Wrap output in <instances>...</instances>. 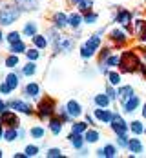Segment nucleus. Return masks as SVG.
<instances>
[{"instance_id": "1", "label": "nucleus", "mask_w": 146, "mask_h": 158, "mask_svg": "<svg viewBox=\"0 0 146 158\" xmlns=\"http://www.w3.org/2000/svg\"><path fill=\"white\" fill-rule=\"evenodd\" d=\"M141 62H143V58L137 53V49H126V51L121 53V64H119L117 69L122 75H131V73H137Z\"/></svg>"}, {"instance_id": "2", "label": "nucleus", "mask_w": 146, "mask_h": 158, "mask_svg": "<svg viewBox=\"0 0 146 158\" xmlns=\"http://www.w3.org/2000/svg\"><path fill=\"white\" fill-rule=\"evenodd\" d=\"M24 11H22V7L16 4V2H7V4H2V7H0V26L2 27H9V26H13L16 20L20 18Z\"/></svg>"}, {"instance_id": "3", "label": "nucleus", "mask_w": 146, "mask_h": 158, "mask_svg": "<svg viewBox=\"0 0 146 158\" xmlns=\"http://www.w3.org/2000/svg\"><path fill=\"white\" fill-rule=\"evenodd\" d=\"M57 102H55V98H51V96H40L38 100H37V106H35V114L38 116V120H46L48 122L49 118H53L55 114H57Z\"/></svg>"}, {"instance_id": "4", "label": "nucleus", "mask_w": 146, "mask_h": 158, "mask_svg": "<svg viewBox=\"0 0 146 158\" xmlns=\"http://www.w3.org/2000/svg\"><path fill=\"white\" fill-rule=\"evenodd\" d=\"M102 36H104V35H100L99 31L88 36V40H86L81 46V49H79L82 60H90V58H93V56L97 55L100 46H102Z\"/></svg>"}, {"instance_id": "5", "label": "nucleus", "mask_w": 146, "mask_h": 158, "mask_svg": "<svg viewBox=\"0 0 146 158\" xmlns=\"http://www.w3.org/2000/svg\"><path fill=\"white\" fill-rule=\"evenodd\" d=\"M133 16H135L133 11L126 9V7H119L117 13H115V16H113V22H117V26L124 27V29L131 35V31H133Z\"/></svg>"}, {"instance_id": "6", "label": "nucleus", "mask_w": 146, "mask_h": 158, "mask_svg": "<svg viewBox=\"0 0 146 158\" xmlns=\"http://www.w3.org/2000/svg\"><path fill=\"white\" fill-rule=\"evenodd\" d=\"M130 33L126 31L124 27H121V26H117V27H113L112 31L108 33V42H112L117 49L124 48L128 42H130Z\"/></svg>"}, {"instance_id": "7", "label": "nucleus", "mask_w": 146, "mask_h": 158, "mask_svg": "<svg viewBox=\"0 0 146 158\" xmlns=\"http://www.w3.org/2000/svg\"><path fill=\"white\" fill-rule=\"evenodd\" d=\"M7 106H9V109L16 111L20 114H26V116H33L35 114V107L28 100H22V98H11V100H7Z\"/></svg>"}, {"instance_id": "8", "label": "nucleus", "mask_w": 146, "mask_h": 158, "mask_svg": "<svg viewBox=\"0 0 146 158\" xmlns=\"http://www.w3.org/2000/svg\"><path fill=\"white\" fill-rule=\"evenodd\" d=\"M73 48H75V36H66V35H62L60 42L53 48V56H57L60 53H71Z\"/></svg>"}, {"instance_id": "9", "label": "nucleus", "mask_w": 146, "mask_h": 158, "mask_svg": "<svg viewBox=\"0 0 146 158\" xmlns=\"http://www.w3.org/2000/svg\"><path fill=\"white\" fill-rule=\"evenodd\" d=\"M110 129H112V133L113 135H122V133H130V124L119 114V113H115L113 114V120L110 122Z\"/></svg>"}, {"instance_id": "10", "label": "nucleus", "mask_w": 146, "mask_h": 158, "mask_svg": "<svg viewBox=\"0 0 146 158\" xmlns=\"http://www.w3.org/2000/svg\"><path fill=\"white\" fill-rule=\"evenodd\" d=\"M113 111L108 109V107H95L93 109V116H95V120H97V124H106V126H110V122L113 120Z\"/></svg>"}, {"instance_id": "11", "label": "nucleus", "mask_w": 146, "mask_h": 158, "mask_svg": "<svg viewBox=\"0 0 146 158\" xmlns=\"http://www.w3.org/2000/svg\"><path fill=\"white\" fill-rule=\"evenodd\" d=\"M0 120L6 127H20V118L13 109H6L4 113H0Z\"/></svg>"}, {"instance_id": "12", "label": "nucleus", "mask_w": 146, "mask_h": 158, "mask_svg": "<svg viewBox=\"0 0 146 158\" xmlns=\"http://www.w3.org/2000/svg\"><path fill=\"white\" fill-rule=\"evenodd\" d=\"M133 36L139 38V42H146V20L144 18H133Z\"/></svg>"}, {"instance_id": "13", "label": "nucleus", "mask_w": 146, "mask_h": 158, "mask_svg": "<svg viewBox=\"0 0 146 158\" xmlns=\"http://www.w3.org/2000/svg\"><path fill=\"white\" fill-rule=\"evenodd\" d=\"M24 96H26V100H38L40 98V84L28 82L24 85Z\"/></svg>"}, {"instance_id": "14", "label": "nucleus", "mask_w": 146, "mask_h": 158, "mask_svg": "<svg viewBox=\"0 0 146 158\" xmlns=\"http://www.w3.org/2000/svg\"><path fill=\"white\" fill-rule=\"evenodd\" d=\"M82 24H84V15H82L81 11H71V13L68 15V27H69V29L79 31Z\"/></svg>"}, {"instance_id": "15", "label": "nucleus", "mask_w": 146, "mask_h": 158, "mask_svg": "<svg viewBox=\"0 0 146 158\" xmlns=\"http://www.w3.org/2000/svg\"><path fill=\"white\" fill-rule=\"evenodd\" d=\"M51 24L57 27V29H66L68 27V15H66L64 11H55L53 15H51Z\"/></svg>"}, {"instance_id": "16", "label": "nucleus", "mask_w": 146, "mask_h": 158, "mask_svg": "<svg viewBox=\"0 0 146 158\" xmlns=\"http://www.w3.org/2000/svg\"><path fill=\"white\" fill-rule=\"evenodd\" d=\"M66 109H68V113L71 114V118H73V120H79V118L82 116V113H84V111H82L81 102H77V100H73V98H71V100H68Z\"/></svg>"}, {"instance_id": "17", "label": "nucleus", "mask_w": 146, "mask_h": 158, "mask_svg": "<svg viewBox=\"0 0 146 158\" xmlns=\"http://www.w3.org/2000/svg\"><path fill=\"white\" fill-rule=\"evenodd\" d=\"M20 71H16V69H11L7 75H6V78H4V82L11 87V91H15V89H18L20 87Z\"/></svg>"}, {"instance_id": "18", "label": "nucleus", "mask_w": 146, "mask_h": 158, "mask_svg": "<svg viewBox=\"0 0 146 158\" xmlns=\"http://www.w3.org/2000/svg\"><path fill=\"white\" fill-rule=\"evenodd\" d=\"M133 95H135V91H133L131 85H122V84H121V85L117 87V100L121 102V106H122L126 100H130Z\"/></svg>"}, {"instance_id": "19", "label": "nucleus", "mask_w": 146, "mask_h": 158, "mask_svg": "<svg viewBox=\"0 0 146 158\" xmlns=\"http://www.w3.org/2000/svg\"><path fill=\"white\" fill-rule=\"evenodd\" d=\"M141 106H143V104H141V98H139L137 95H133L130 100H126V102L122 104V111H124L126 114H133Z\"/></svg>"}, {"instance_id": "20", "label": "nucleus", "mask_w": 146, "mask_h": 158, "mask_svg": "<svg viewBox=\"0 0 146 158\" xmlns=\"http://www.w3.org/2000/svg\"><path fill=\"white\" fill-rule=\"evenodd\" d=\"M48 129H49V133H51V135L59 136V135L62 133V129H64V122L55 114L53 118H49V120H48Z\"/></svg>"}, {"instance_id": "21", "label": "nucleus", "mask_w": 146, "mask_h": 158, "mask_svg": "<svg viewBox=\"0 0 146 158\" xmlns=\"http://www.w3.org/2000/svg\"><path fill=\"white\" fill-rule=\"evenodd\" d=\"M68 142H69V145L73 147V149H82L84 145H86V140H84V135H81V133H69V136H68Z\"/></svg>"}, {"instance_id": "22", "label": "nucleus", "mask_w": 146, "mask_h": 158, "mask_svg": "<svg viewBox=\"0 0 146 158\" xmlns=\"http://www.w3.org/2000/svg\"><path fill=\"white\" fill-rule=\"evenodd\" d=\"M22 36H28V38H33L37 33H38V24L35 20H28L24 22V27H22Z\"/></svg>"}, {"instance_id": "23", "label": "nucleus", "mask_w": 146, "mask_h": 158, "mask_svg": "<svg viewBox=\"0 0 146 158\" xmlns=\"http://www.w3.org/2000/svg\"><path fill=\"white\" fill-rule=\"evenodd\" d=\"M37 62H33V60H28V62L24 64V65H20V75L22 77H26V78H31L37 75Z\"/></svg>"}, {"instance_id": "24", "label": "nucleus", "mask_w": 146, "mask_h": 158, "mask_svg": "<svg viewBox=\"0 0 146 158\" xmlns=\"http://www.w3.org/2000/svg\"><path fill=\"white\" fill-rule=\"evenodd\" d=\"M84 140H86L88 145H90V143H97L99 140H100V131H99L97 127L90 126L88 127V131L84 133Z\"/></svg>"}, {"instance_id": "25", "label": "nucleus", "mask_w": 146, "mask_h": 158, "mask_svg": "<svg viewBox=\"0 0 146 158\" xmlns=\"http://www.w3.org/2000/svg\"><path fill=\"white\" fill-rule=\"evenodd\" d=\"M13 2L22 7V11H37L40 7V0H13Z\"/></svg>"}, {"instance_id": "26", "label": "nucleus", "mask_w": 146, "mask_h": 158, "mask_svg": "<svg viewBox=\"0 0 146 158\" xmlns=\"http://www.w3.org/2000/svg\"><path fill=\"white\" fill-rule=\"evenodd\" d=\"M46 36H48V40H49V44H51V48H55V46L60 42V38H62L60 29H57L55 26H51L48 31H46Z\"/></svg>"}, {"instance_id": "27", "label": "nucleus", "mask_w": 146, "mask_h": 158, "mask_svg": "<svg viewBox=\"0 0 146 158\" xmlns=\"http://www.w3.org/2000/svg\"><path fill=\"white\" fill-rule=\"evenodd\" d=\"M93 104H95V107H110L112 106V98L106 93H97L93 96Z\"/></svg>"}, {"instance_id": "28", "label": "nucleus", "mask_w": 146, "mask_h": 158, "mask_svg": "<svg viewBox=\"0 0 146 158\" xmlns=\"http://www.w3.org/2000/svg\"><path fill=\"white\" fill-rule=\"evenodd\" d=\"M128 151L131 155H141L144 151V143L141 138H130V143H128Z\"/></svg>"}, {"instance_id": "29", "label": "nucleus", "mask_w": 146, "mask_h": 158, "mask_svg": "<svg viewBox=\"0 0 146 158\" xmlns=\"http://www.w3.org/2000/svg\"><path fill=\"white\" fill-rule=\"evenodd\" d=\"M31 44L35 46V48H38L40 51H44V49L49 46V40H48V36H46V35H40V33H37V35L31 38Z\"/></svg>"}, {"instance_id": "30", "label": "nucleus", "mask_w": 146, "mask_h": 158, "mask_svg": "<svg viewBox=\"0 0 146 158\" xmlns=\"http://www.w3.org/2000/svg\"><path fill=\"white\" fill-rule=\"evenodd\" d=\"M130 124V133L133 136H141V135H144V124H143V120H131L128 122Z\"/></svg>"}, {"instance_id": "31", "label": "nucleus", "mask_w": 146, "mask_h": 158, "mask_svg": "<svg viewBox=\"0 0 146 158\" xmlns=\"http://www.w3.org/2000/svg\"><path fill=\"white\" fill-rule=\"evenodd\" d=\"M113 49H115V46L112 44V42H108V44H106V46H104L102 49H99L97 60H99V62H104V60H106V58H108V56L113 53Z\"/></svg>"}, {"instance_id": "32", "label": "nucleus", "mask_w": 146, "mask_h": 158, "mask_svg": "<svg viewBox=\"0 0 146 158\" xmlns=\"http://www.w3.org/2000/svg\"><path fill=\"white\" fill-rule=\"evenodd\" d=\"M106 78H108V84H112V85H115V87H119L121 82H122V73H121V71H113V69H110V73L106 75Z\"/></svg>"}, {"instance_id": "33", "label": "nucleus", "mask_w": 146, "mask_h": 158, "mask_svg": "<svg viewBox=\"0 0 146 158\" xmlns=\"http://www.w3.org/2000/svg\"><path fill=\"white\" fill-rule=\"evenodd\" d=\"M4 65H6L7 69H16V67L20 65V58H18V55H15V53H9V55L4 58Z\"/></svg>"}, {"instance_id": "34", "label": "nucleus", "mask_w": 146, "mask_h": 158, "mask_svg": "<svg viewBox=\"0 0 146 158\" xmlns=\"http://www.w3.org/2000/svg\"><path fill=\"white\" fill-rule=\"evenodd\" d=\"M2 140H6V142H15L18 140V127H6L4 129V138Z\"/></svg>"}, {"instance_id": "35", "label": "nucleus", "mask_w": 146, "mask_h": 158, "mask_svg": "<svg viewBox=\"0 0 146 158\" xmlns=\"http://www.w3.org/2000/svg\"><path fill=\"white\" fill-rule=\"evenodd\" d=\"M29 135H31V138H35V140H44L46 138V127L44 126H33L29 129Z\"/></svg>"}, {"instance_id": "36", "label": "nucleus", "mask_w": 146, "mask_h": 158, "mask_svg": "<svg viewBox=\"0 0 146 158\" xmlns=\"http://www.w3.org/2000/svg\"><path fill=\"white\" fill-rule=\"evenodd\" d=\"M28 51V46L24 40H18L15 44H9V53H15V55H24Z\"/></svg>"}, {"instance_id": "37", "label": "nucleus", "mask_w": 146, "mask_h": 158, "mask_svg": "<svg viewBox=\"0 0 146 158\" xmlns=\"http://www.w3.org/2000/svg\"><path fill=\"white\" fill-rule=\"evenodd\" d=\"M128 143H130V136H128V133L115 135V145H117L119 149H128Z\"/></svg>"}, {"instance_id": "38", "label": "nucleus", "mask_w": 146, "mask_h": 158, "mask_svg": "<svg viewBox=\"0 0 146 158\" xmlns=\"http://www.w3.org/2000/svg\"><path fill=\"white\" fill-rule=\"evenodd\" d=\"M88 127H90V124L84 120V122H81V120H73V124H71V131L73 133H81V135H84L86 131H88Z\"/></svg>"}, {"instance_id": "39", "label": "nucleus", "mask_w": 146, "mask_h": 158, "mask_svg": "<svg viewBox=\"0 0 146 158\" xmlns=\"http://www.w3.org/2000/svg\"><path fill=\"white\" fill-rule=\"evenodd\" d=\"M102 151H104V158H115L119 155V147L115 143H106L102 147Z\"/></svg>"}, {"instance_id": "40", "label": "nucleus", "mask_w": 146, "mask_h": 158, "mask_svg": "<svg viewBox=\"0 0 146 158\" xmlns=\"http://www.w3.org/2000/svg\"><path fill=\"white\" fill-rule=\"evenodd\" d=\"M57 116L64 122V124H69V122H73V118H71V114L68 113V109H66V106H59L57 107Z\"/></svg>"}, {"instance_id": "41", "label": "nucleus", "mask_w": 146, "mask_h": 158, "mask_svg": "<svg viewBox=\"0 0 146 158\" xmlns=\"http://www.w3.org/2000/svg\"><path fill=\"white\" fill-rule=\"evenodd\" d=\"M24 55H26V58H28V60H33V62H37V60L42 56V51H40L38 48H35V46H33V48H29L28 51H26V53H24Z\"/></svg>"}, {"instance_id": "42", "label": "nucleus", "mask_w": 146, "mask_h": 158, "mask_svg": "<svg viewBox=\"0 0 146 158\" xmlns=\"http://www.w3.org/2000/svg\"><path fill=\"white\" fill-rule=\"evenodd\" d=\"M104 64L110 67V69H115V67H119V64H121V55H117V53H112L106 60H104Z\"/></svg>"}, {"instance_id": "43", "label": "nucleus", "mask_w": 146, "mask_h": 158, "mask_svg": "<svg viewBox=\"0 0 146 158\" xmlns=\"http://www.w3.org/2000/svg\"><path fill=\"white\" fill-rule=\"evenodd\" d=\"M18 40H22V33L20 31H9L7 35H6V42L7 44H15V42H18Z\"/></svg>"}, {"instance_id": "44", "label": "nucleus", "mask_w": 146, "mask_h": 158, "mask_svg": "<svg viewBox=\"0 0 146 158\" xmlns=\"http://www.w3.org/2000/svg\"><path fill=\"white\" fill-rule=\"evenodd\" d=\"M97 20H99V13H95V11H90V13L84 15V24L86 26H93V24H97Z\"/></svg>"}, {"instance_id": "45", "label": "nucleus", "mask_w": 146, "mask_h": 158, "mask_svg": "<svg viewBox=\"0 0 146 158\" xmlns=\"http://www.w3.org/2000/svg\"><path fill=\"white\" fill-rule=\"evenodd\" d=\"M38 151H40V147H38V145H35V143L26 145V149H24V153H26V156H28V158L37 156V155H38Z\"/></svg>"}, {"instance_id": "46", "label": "nucleus", "mask_w": 146, "mask_h": 158, "mask_svg": "<svg viewBox=\"0 0 146 158\" xmlns=\"http://www.w3.org/2000/svg\"><path fill=\"white\" fill-rule=\"evenodd\" d=\"M104 93L112 98V102H117V87H115V85H112V84H106Z\"/></svg>"}, {"instance_id": "47", "label": "nucleus", "mask_w": 146, "mask_h": 158, "mask_svg": "<svg viewBox=\"0 0 146 158\" xmlns=\"http://www.w3.org/2000/svg\"><path fill=\"white\" fill-rule=\"evenodd\" d=\"M46 156L48 158H62L64 155H62V151H60L59 147H51V149L46 151Z\"/></svg>"}, {"instance_id": "48", "label": "nucleus", "mask_w": 146, "mask_h": 158, "mask_svg": "<svg viewBox=\"0 0 146 158\" xmlns=\"http://www.w3.org/2000/svg\"><path fill=\"white\" fill-rule=\"evenodd\" d=\"M97 65H99V67H97V71L100 73V75H104V77H106V75L110 73V67H108V65H106L104 62H99Z\"/></svg>"}, {"instance_id": "49", "label": "nucleus", "mask_w": 146, "mask_h": 158, "mask_svg": "<svg viewBox=\"0 0 146 158\" xmlns=\"http://www.w3.org/2000/svg\"><path fill=\"white\" fill-rule=\"evenodd\" d=\"M9 93H11V87H9L6 82H0V95L6 96V95H9Z\"/></svg>"}, {"instance_id": "50", "label": "nucleus", "mask_w": 146, "mask_h": 158, "mask_svg": "<svg viewBox=\"0 0 146 158\" xmlns=\"http://www.w3.org/2000/svg\"><path fill=\"white\" fill-rule=\"evenodd\" d=\"M84 120H86L90 126H93V127L97 126V120H95V116H93V114H86V116H84Z\"/></svg>"}, {"instance_id": "51", "label": "nucleus", "mask_w": 146, "mask_h": 158, "mask_svg": "<svg viewBox=\"0 0 146 158\" xmlns=\"http://www.w3.org/2000/svg\"><path fill=\"white\" fill-rule=\"evenodd\" d=\"M137 73H139V75H143V77L146 78V62H144V60L141 62V65H139V69H137Z\"/></svg>"}, {"instance_id": "52", "label": "nucleus", "mask_w": 146, "mask_h": 158, "mask_svg": "<svg viewBox=\"0 0 146 158\" xmlns=\"http://www.w3.org/2000/svg\"><path fill=\"white\" fill-rule=\"evenodd\" d=\"M137 51H139V55H141V58L146 62V46H141V48H137Z\"/></svg>"}, {"instance_id": "53", "label": "nucleus", "mask_w": 146, "mask_h": 158, "mask_svg": "<svg viewBox=\"0 0 146 158\" xmlns=\"http://www.w3.org/2000/svg\"><path fill=\"white\" fill-rule=\"evenodd\" d=\"M6 109H9V106H7V102L2 100V95H0V113H4Z\"/></svg>"}, {"instance_id": "54", "label": "nucleus", "mask_w": 146, "mask_h": 158, "mask_svg": "<svg viewBox=\"0 0 146 158\" xmlns=\"http://www.w3.org/2000/svg\"><path fill=\"white\" fill-rule=\"evenodd\" d=\"M88 153H90V151H88L86 147H82V149H79V156H88Z\"/></svg>"}, {"instance_id": "55", "label": "nucleus", "mask_w": 146, "mask_h": 158, "mask_svg": "<svg viewBox=\"0 0 146 158\" xmlns=\"http://www.w3.org/2000/svg\"><path fill=\"white\" fill-rule=\"evenodd\" d=\"M24 136H26V131H24L22 127H18V140H22Z\"/></svg>"}, {"instance_id": "56", "label": "nucleus", "mask_w": 146, "mask_h": 158, "mask_svg": "<svg viewBox=\"0 0 146 158\" xmlns=\"http://www.w3.org/2000/svg\"><path fill=\"white\" fill-rule=\"evenodd\" d=\"M141 116H143V118L146 120V102L143 104V106H141Z\"/></svg>"}, {"instance_id": "57", "label": "nucleus", "mask_w": 146, "mask_h": 158, "mask_svg": "<svg viewBox=\"0 0 146 158\" xmlns=\"http://www.w3.org/2000/svg\"><path fill=\"white\" fill-rule=\"evenodd\" d=\"M95 155H97L99 158H104V151H102V147H99L97 151H95Z\"/></svg>"}, {"instance_id": "58", "label": "nucleus", "mask_w": 146, "mask_h": 158, "mask_svg": "<svg viewBox=\"0 0 146 158\" xmlns=\"http://www.w3.org/2000/svg\"><path fill=\"white\" fill-rule=\"evenodd\" d=\"M4 129H6V126H4L2 120H0V138H4Z\"/></svg>"}, {"instance_id": "59", "label": "nucleus", "mask_w": 146, "mask_h": 158, "mask_svg": "<svg viewBox=\"0 0 146 158\" xmlns=\"http://www.w3.org/2000/svg\"><path fill=\"white\" fill-rule=\"evenodd\" d=\"M13 158H28V156H26V153H15Z\"/></svg>"}, {"instance_id": "60", "label": "nucleus", "mask_w": 146, "mask_h": 158, "mask_svg": "<svg viewBox=\"0 0 146 158\" xmlns=\"http://www.w3.org/2000/svg\"><path fill=\"white\" fill-rule=\"evenodd\" d=\"M82 2H86V0H69V4H73V6H79Z\"/></svg>"}, {"instance_id": "61", "label": "nucleus", "mask_w": 146, "mask_h": 158, "mask_svg": "<svg viewBox=\"0 0 146 158\" xmlns=\"http://www.w3.org/2000/svg\"><path fill=\"white\" fill-rule=\"evenodd\" d=\"M6 40V35H4V31H2V26H0V44Z\"/></svg>"}, {"instance_id": "62", "label": "nucleus", "mask_w": 146, "mask_h": 158, "mask_svg": "<svg viewBox=\"0 0 146 158\" xmlns=\"http://www.w3.org/2000/svg\"><path fill=\"white\" fill-rule=\"evenodd\" d=\"M4 156V151H2V149H0V158Z\"/></svg>"}, {"instance_id": "63", "label": "nucleus", "mask_w": 146, "mask_h": 158, "mask_svg": "<svg viewBox=\"0 0 146 158\" xmlns=\"http://www.w3.org/2000/svg\"><path fill=\"white\" fill-rule=\"evenodd\" d=\"M144 135H146V126H144Z\"/></svg>"}, {"instance_id": "64", "label": "nucleus", "mask_w": 146, "mask_h": 158, "mask_svg": "<svg viewBox=\"0 0 146 158\" xmlns=\"http://www.w3.org/2000/svg\"><path fill=\"white\" fill-rule=\"evenodd\" d=\"M144 2H146V0H144Z\"/></svg>"}]
</instances>
